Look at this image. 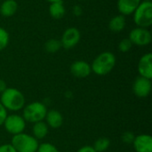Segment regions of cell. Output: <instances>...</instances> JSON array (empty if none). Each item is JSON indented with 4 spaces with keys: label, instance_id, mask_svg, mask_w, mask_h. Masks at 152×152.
I'll use <instances>...</instances> for the list:
<instances>
[{
    "label": "cell",
    "instance_id": "obj_10",
    "mask_svg": "<svg viewBox=\"0 0 152 152\" xmlns=\"http://www.w3.org/2000/svg\"><path fill=\"white\" fill-rule=\"evenodd\" d=\"M70 73L78 78H85L92 73L91 65L86 61H76L70 65Z\"/></svg>",
    "mask_w": 152,
    "mask_h": 152
},
{
    "label": "cell",
    "instance_id": "obj_26",
    "mask_svg": "<svg viewBox=\"0 0 152 152\" xmlns=\"http://www.w3.org/2000/svg\"><path fill=\"white\" fill-rule=\"evenodd\" d=\"M0 152H17L11 143H4L0 145Z\"/></svg>",
    "mask_w": 152,
    "mask_h": 152
},
{
    "label": "cell",
    "instance_id": "obj_1",
    "mask_svg": "<svg viewBox=\"0 0 152 152\" xmlns=\"http://www.w3.org/2000/svg\"><path fill=\"white\" fill-rule=\"evenodd\" d=\"M117 63V58L111 52H103L95 57L91 64L92 72L97 76H106L112 71Z\"/></svg>",
    "mask_w": 152,
    "mask_h": 152
},
{
    "label": "cell",
    "instance_id": "obj_22",
    "mask_svg": "<svg viewBox=\"0 0 152 152\" xmlns=\"http://www.w3.org/2000/svg\"><path fill=\"white\" fill-rule=\"evenodd\" d=\"M133 46V44L131 43V41L129 40V38H124L122 40H120V42L118 43V50L121 53H127L131 50Z\"/></svg>",
    "mask_w": 152,
    "mask_h": 152
},
{
    "label": "cell",
    "instance_id": "obj_5",
    "mask_svg": "<svg viewBox=\"0 0 152 152\" xmlns=\"http://www.w3.org/2000/svg\"><path fill=\"white\" fill-rule=\"evenodd\" d=\"M133 15L137 27L149 28L152 25V2L142 1Z\"/></svg>",
    "mask_w": 152,
    "mask_h": 152
},
{
    "label": "cell",
    "instance_id": "obj_27",
    "mask_svg": "<svg viewBox=\"0 0 152 152\" xmlns=\"http://www.w3.org/2000/svg\"><path fill=\"white\" fill-rule=\"evenodd\" d=\"M77 152H96L94 151V149L93 148V146H88V145H86V146H83L81 147L78 151Z\"/></svg>",
    "mask_w": 152,
    "mask_h": 152
},
{
    "label": "cell",
    "instance_id": "obj_4",
    "mask_svg": "<svg viewBox=\"0 0 152 152\" xmlns=\"http://www.w3.org/2000/svg\"><path fill=\"white\" fill-rule=\"evenodd\" d=\"M47 113L46 106L39 102H33L23 108L22 118L26 122L28 123H37L43 121L45 118Z\"/></svg>",
    "mask_w": 152,
    "mask_h": 152
},
{
    "label": "cell",
    "instance_id": "obj_6",
    "mask_svg": "<svg viewBox=\"0 0 152 152\" xmlns=\"http://www.w3.org/2000/svg\"><path fill=\"white\" fill-rule=\"evenodd\" d=\"M3 125L6 132L12 135L23 133L26 128V121L21 116L17 114L7 115Z\"/></svg>",
    "mask_w": 152,
    "mask_h": 152
},
{
    "label": "cell",
    "instance_id": "obj_19",
    "mask_svg": "<svg viewBox=\"0 0 152 152\" xmlns=\"http://www.w3.org/2000/svg\"><path fill=\"white\" fill-rule=\"evenodd\" d=\"M61 48V44L60 39L50 38L45 44V50L49 53H55Z\"/></svg>",
    "mask_w": 152,
    "mask_h": 152
},
{
    "label": "cell",
    "instance_id": "obj_12",
    "mask_svg": "<svg viewBox=\"0 0 152 152\" xmlns=\"http://www.w3.org/2000/svg\"><path fill=\"white\" fill-rule=\"evenodd\" d=\"M133 146L136 152H152L151 135L143 134L135 136Z\"/></svg>",
    "mask_w": 152,
    "mask_h": 152
},
{
    "label": "cell",
    "instance_id": "obj_3",
    "mask_svg": "<svg viewBox=\"0 0 152 152\" xmlns=\"http://www.w3.org/2000/svg\"><path fill=\"white\" fill-rule=\"evenodd\" d=\"M11 144L17 152H37L39 146L38 141L35 137L25 133L13 135Z\"/></svg>",
    "mask_w": 152,
    "mask_h": 152
},
{
    "label": "cell",
    "instance_id": "obj_29",
    "mask_svg": "<svg viewBox=\"0 0 152 152\" xmlns=\"http://www.w3.org/2000/svg\"><path fill=\"white\" fill-rule=\"evenodd\" d=\"M6 88H7L6 83L4 82V80H3V79L0 78V94H2Z\"/></svg>",
    "mask_w": 152,
    "mask_h": 152
},
{
    "label": "cell",
    "instance_id": "obj_30",
    "mask_svg": "<svg viewBox=\"0 0 152 152\" xmlns=\"http://www.w3.org/2000/svg\"><path fill=\"white\" fill-rule=\"evenodd\" d=\"M46 1L51 4V3H53V2H58V1H62V0H46Z\"/></svg>",
    "mask_w": 152,
    "mask_h": 152
},
{
    "label": "cell",
    "instance_id": "obj_7",
    "mask_svg": "<svg viewBox=\"0 0 152 152\" xmlns=\"http://www.w3.org/2000/svg\"><path fill=\"white\" fill-rule=\"evenodd\" d=\"M128 38L133 45L146 46L151 43L152 35L148 28L136 27L130 31Z\"/></svg>",
    "mask_w": 152,
    "mask_h": 152
},
{
    "label": "cell",
    "instance_id": "obj_9",
    "mask_svg": "<svg viewBox=\"0 0 152 152\" xmlns=\"http://www.w3.org/2000/svg\"><path fill=\"white\" fill-rule=\"evenodd\" d=\"M151 79L139 76L133 84V92L139 98H146L151 92Z\"/></svg>",
    "mask_w": 152,
    "mask_h": 152
},
{
    "label": "cell",
    "instance_id": "obj_17",
    "mask_svg": "<svg viewBox=\"0 0 152 152\" xmlns=\"http://www.w3.org/2000/svg\"><path fill=\"white\" fill-rule=\"evenodd\" d=\"M49 14L52 18L55 20H60L65 15V6L62 1H58V2H53L50 4L49 6Z\"/></svg>",
    "mask_w": 152,
    "mask_h": 152
},
{
    "label": "cell",
    "instance_id": "obj_24",
    "mask_svg": "<svg viewBox=\"0 0 152 152\" xmlns=\"http://www.w3.org/2000/svg\"><path fill=\"white\" fill-rule=\"evenodd\" d=\"M134 134L131 132H125L121 137V140L124 143L126 144H131L133 143L134 140Z\"/></svg>",
    "mask_w": 152,
    "mask_h": 152
},
{
    "label": "cell",
    "instance_id": "obj_21",
    "mask_svg": "<svg viewBox=\"0 0 152 152\" xmlns=\"http://www.w3.org/2000/svg\"><path fill=\"white\" fill-rule=\"evenodd\" d=\"M10 42V35L6 29L0 27V52L4 50Z\"/></svg>",
    "mask_w": 152,
    "mask_h": 152
},
{
    "label": "cell",
    "instance_id": "obj_2",
    "mask_svg": "<svg viewBox=\"0 0 152 152\" xmlns=\"http://www.w3.org/2000/svg\"><path fill=\"white\" fill-rule=\"evenodd\" d=\"M0 102L6 110L19 111L25 106V97L23 94L16 88H6L0 96Z\"/></svg>",
    "mask_w": 152,
    "mask_h": 152
},
{
    "label": "cell",
    "instance_id": "obj_8",
    "mask_svg": "<svg viewBox=\"0 0 152 152\" xmlns=\"http://www.w3.org/2000/svg\"><path fill=\"white\" fill-rule=\"evenodd\" d=\"M81 39V33L78 28L75 27H69L64 30L61 38V47L69 50L74 48Z\"/></svg>",
    "mask_w": 152,
    "mask_h": 152
},
{
    "label": "cell",
    "instance_id": "obj_16",
    "mask_svg": "<svg viewBox=\"0 0 152 152\" xmlns=\"http://www.w3.org/2000/svg\"><path fill=\"white\" fill-rule=\"evenodd\" d=\"M126 24V17L121 14H118L110 20L109 28L110 31H112L114 33H119L125 29Z\"/></svg>",
    "mask_w": 152,
    "mask_h": 152
},
{
    "label": "cell",
    "instance_id": "obj_18",
    "mask_svg": "<svg viewBox=\"0 0 152 152\" xmlns=\"http://www.w3.org/2000/svg\"><path fill=\"white\" fill-rule=\"evenodd\" d=\"M49 132V126L45 122L39 121L34 124L33 128H32V133H33V137H35L37 141L42 140L45 138V136L48 134Z\"/></svg>",
    "mask_w": 152,
    "mask_h": 152
},
{
    "label": "cell",
    "instance_id": "obj_32",
    "mask_svg": "<svg viewBox=\"0 0 152 152\" xmlns=\"http://www.w3.org/2000/svg\"><path fill=\"white\" fill-rule=\"evenodd\" d=\"M78 1H81V2H85V1H87V0H78Z\"/></svg>",
    "mask_w": 152,
    "mask_h": 152
},
{
    "label": "cell",
    "instance_id": "obj_23",
    "mask_svg": "<svg viewBox=\"0 0 152 152\" xmlns=\"http://www.w3.org/2000/svg\"><path fill=\"white\" fill-rule=\"evenodd\" d=\"M37 152H59L58 149L50 142H44L39 144Z\"/></svg>",
    "mask_w": 152,
    "mask_h": 152
},
{
    "label": "cell",
    "instance_id": "obj_11",
    "mask_svg": "<svg viewBox=\"0 0 152 152\" xmlns=\"http://www.w3.org/2000/svg\"><path fill=\"white\" fill-rule=\"evenodd\" d=\"M138 72L141 77L152 78V53H148L143 54L138 62Z\"/></svg>",
    "mask_w": 152,
    "mask_h": 152
},
{
    "label": "cell",
    "instance_id": "obj_14",
    "mask_svg": "<svg viewBox=\"0 0 152 152\" xmlns=\"http://www.w3.org/2000/svg\"><path fill=\"white\" fill-rule=\"evenodd\" d=\"M45 119L46 121L45 123L47 124V126L53 129L60 128L63 124V117L61 113L56 110H47Z\"/></svg>",
    "mask_w": 152,
    "mask_h": 152
},
{
    "label": "cell",
    "instance_id": "obj_25",
    "mask_svg": "<svg viewBox=\"0 0 152 152\" xmlns=\"http://www.w3.org/2000/svg\"><path fill=\"white\" fill-rule=\"evenodd\" d=\"M7 115H8L7 114V110H5V108L0 102V126H3V124H4Z\"/></svg>",
    "mask_w": 152,
    "mask_h": 152
},
{
    "label": "cell",
    "instance_id": "obj_20",
    "mask_svg": "<svg viewBox=\"0 0 152 152\" xmlns=\"http://www.w3.org/2000/svg\"><path fill=\"white\" fill-rule=\"evenodd\" d=\"M110 141L106 137H102L94 142L93 148L96 152H104L110 148Z\"/></svg>",
    "mask_w": 152,
    "mask_h": 152
},
{
    "label": "cell",
    "instance_id": "obj_31",
    "mask_svg": "<svg viewBox=\"0 0 152 152\" xmlns=\"http://www.w3.org/2000/svg\"><path fill=\"white\" fill-rule=\"evenodd\" d=\"M142 2H151V0H141Z\"/></svg>",
    "mask_w": 152,
    "mask_h": 152
},
{
    "label": "cell",
    "instance_id": "obj_28",
    "mask_svg": "<svg viewBox=\"0 0 152 152\" xmlns=\"http://www.w3.org/2000/svg\"><path fill=\"white\" fill-rule=\"evenodd\" d=\"M72 12L76 16H80L82 14V12H83V10L79 5H75L73 7V9H72Z\"/></svg>",
    "mask_w": 152,
    "mask_h": 152
},
{
    "label": "cell",
    "instance_id": "obj_15",
    "mask_svg": "<svg viewBox=\"0 0 152 152\" xmlns=\"http://www.w3.org/2000/svg\"><path fill=\"white\" fill-rule=\"evenodd\" d=\"M18 11V3L16 0H4L0 4V14L9 18L13 16Z\"/></svg>",
    "mask_w": 152,
    "mask_h": 152
},
{
    "label": "cell",
    "instance_id": "obj_13",
    "mask_svg": "<svg viewBox=\"0 0 152 152\" xmlns=\"http://www.w3.org/2000/svg\"><path fill=\"white\" fill-rule=\"evenodd\" d=\"M141 2V0H118L117 8L121 15H131L134 12Z\"/></svg>",
    "mask_w": 152,
    "mask_h": 152
}]
</instances>
